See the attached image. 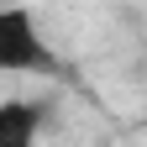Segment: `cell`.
Segmentation results:
<instances>
[{"label":"cell","mask_w":147,"mask_h":147,"mask_svg":"<svg viewBox=\"0 0 147 147\" xmlns=\"http://www.w3.org/2000/svg\"><path fill=\"white\" fill-rule=\"evenodd\" d=\"M58 68V53H53L37 11L21 0H5L0 5V74H21V79H47Z\"/></svg>","instance_id":"cell-1"},{"label":"cell","mask_w":147,"mask_h":147,"mask_svg":"<svg viewBox=\"0 0 147 147\" xmlns=\"http://www.w3.org/2000/svg\"><path fill=\"white\" fill-rule=\"evenodd\" d=\"M47 126L42 100H0V147H37Z\"/></svg>","instance_id":"cell-2"}]
</instances>
